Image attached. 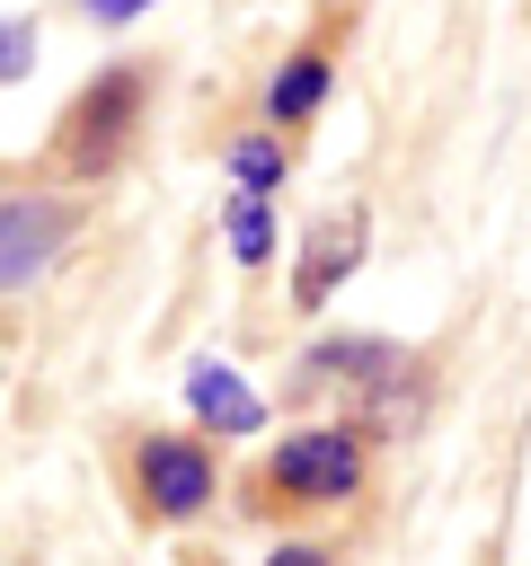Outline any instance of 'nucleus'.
Segmentation results:
<instances>
[{"label":"nucleus","instance_id":"obj_1","mask_svg":"<svg viewBox=\"0 0 531 566\" xmlns=\"http://www.w3.org/2000/svg\"><path fill=\"white\" fill-rule=\"evenodd\" d=\"M133 115H142V71H106L71 97V115L53 124V177H106L133 142Z\"/></svg>","mask_w":531,"mask_h":566},{"label":"nucleus","instance_id":"obj_8","mask_svg":"<svg viewBox=\"0 0 531 566\" xmlns=\"http://www.w3.org/2000/svg\"><path fill=\"white\" fill-rule=\"evenodd\" d=\"M266 248H274V221H266L257 195H239V203H230V256H239V265H266Z\"/></svg>","mask_w":531,"mask_h":566},{"label":"nucleus","instance_id":"obj_10","mask_svg":"<svg viewBox=\"0 0 531 566\" xmlns=\"http://www.w3.org/2000/svg\"><path fill=\"white\" fill-rule=\"evenodd\" d=\"M27 62H35V27L9 18V27H0V80H27Z\"/></svg>","mask_w":531,"mask_h":566},{"label":"nucleus","instance_id":"obj_4","mask_svg":"<svg viewBox=\"0 0 531 566\" xmlns=\"http://www.w3.org/2000/svg\"><path fill=\"white\" fill-rule=\"evenodd\" d=\"M62 239H71V212H62V203H44V195H9V203H0V292L27 283Z\"/></svg>","mask_w":531,"mask_h":566},{"label":"nucleus","instance_id":"obj_11","mask_svg":"<svg viewBox=\"0 0 531 566\" xmlns=\"http://www.w3.org/2000/svg\"><path fill=\"white\" fill-rule=\"evenodd\" d=\"M71 9H88V18H106V27H115V18H133V9H150V0H71Z\"/></svg>","mask_w":531,"mask_h":566},{"label":"nucleus","instance_id":"obj_2","mask_svg":"<svg viewBox=\"0 0 531 566\" xmlns=\"http://www.w3.org/2000/svg\"><path fill=\"white\" fill-rule=\"evenodd\" d=\"M363 486V442L345 424H310V433H283L274 460H266V495L283 504H336Z\"/></svg>","mask_w":531,"mask_h":566},{"label":"nucleus","instance_id":"obj_7","mask_svg":"<svg viewBox=\"0 0 531 566\" xmlns=\"http://www.w3.org/2000/svg\"><path fill=\"white\" fill-rule=\"evenodd\" d=\"M319 97H327V62H319V53H292V62L274 71V88H266V115H274V124H301Z\"/></svg>","mask_w":531,"mask_h":566},{"label":"nucleus","instance_id":"obj_5","mask_svg":"<svg viewBox=\"0 0 531 566\" xmlns=\"http://www.w3.org/2000/svg\"><path fill=\"white\" fill-rule=\"evenodd\" d=\"M363 265V212H336L327 230H310V248H301V274H292V292L301 301H319V292H336L345 274Z\"/></svg>","mask_w":531,"mask_h":566},{"label":"nucleus","instance_id":"obj_12","mask_svg":"<svg viewBox=\"0 0 531 566\" xmlns=\"http://www.w3.org/2000/svg\"><path fill=\"white\" fill-rule=\"evenodd\" d=\"M274 566H327L319 548H274Z\"/></svg>","mask_w":531,"mask_h":566},{"label":"nucleus","instance_id":"obj_6","mask_svg":"<svg viewBox=\"0 0 531 566\" xmlns=\"http://www.w3.org/2000/svg\"><path fill=\"white\" fill-rule=\"evenodd\" d=\"M186 398H195V416H204L212 433H257V416H266V407H257V389H248V380H230L221 363H195V371H186Z\"/></svg>","mask_w":531,"mask_h":566},{"label":"nucleus","instance_id":"obj_3","mask_svg":"<svg viewBox=\"0 0 531 566\" xmlns=\"http://www.w3.org/2000/svg\"><path fill=\"white\" fill-rule=\"evenodd\" d=\"M133 478H142V504H150L159 522H186V513L212 504V460H204V442H186V433H150L142 460H133Z\"/></svg>","mask_w":531,"mask_h":566},{"label":"nucleus","instance_id":"obj_9","mask_svg":"<svg viewBox=\"0 0 531 566\" xmlns=\"http://www.w3.org/2000/svg\"><path fill=\"white\" fill-rule=\"evenodd\" d=\"M230 177H239L248 195H266V186L283 177V150H274V142H239V150H230Z\"/></svg>","mask_w":531,"mask_h":566}]
</instances>
